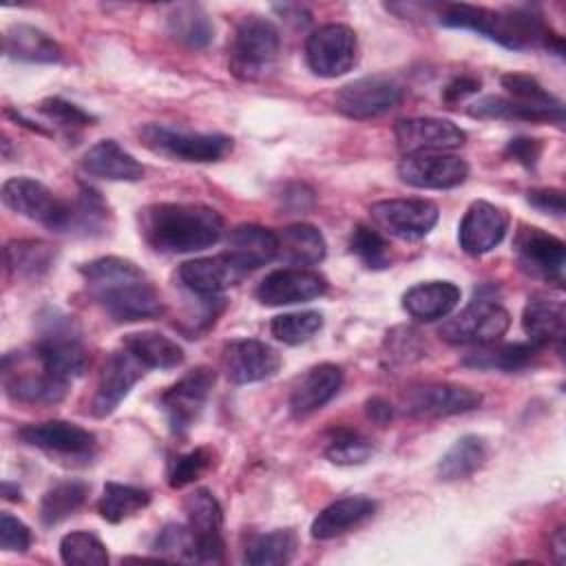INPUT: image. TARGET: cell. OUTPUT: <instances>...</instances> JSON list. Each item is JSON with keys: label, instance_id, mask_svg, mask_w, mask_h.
<instances>
[{"label": "cell", "instance_id": "51", "mask_svg": "<svg viewBox=\"0 0 566 566\" xmlns=\"http://www.w3.org/2000/svg\"><path fill=\"white\" fill-rule=\"evenodd\" d=\"M190 548H192V531L190 526H184V524H166L153 542V551H157L168 559L188 562Z\"/></svg>", "mask_w": 566, "mask_h": 566}, {"label": "cell", "instance_id": "56", "mask_svg": "<svg viewBox=\"0 0 566 566\" xmlns=\"http://www.w3.org/2000/svg\"><path fill=\"white\" fill-rule=\"evenodd\" d=\"M367 416L374 422H378V424H387L391 420V416H394V409H391V405L387 400L371 398V400H367Z\"/></svg>", "mask_w": 566, "mask_h": 566}, {"label": "cell", "instance_id": "45", "mask_svg": "<svg viewBox=\"0 0 566 566\" xmlns=\"http://www.w3.org/2000/svg\"><path fill=\"white\" fill-rule=\"evenodd\" d=\"M321 327H323V314L314 310L281 314V316H274L270 323L272 336L285 345L307 343L316 332H321Z\"/></svg>", "mask_w": 566, "mask_h": 566}, {"label": "cell", "instance_id": "21", "mask_svg": "<svg viewBox=\"0 0 566 566\" xmlns=\"http://www.w3.org/2000/svg\"><path fill=\"white\" fill-rule=\"evenodd\" d=\"M506 228L509 214L502 208L489 201H473L460 221V248L473 256L486 254L504 239Z\"/></svg>", "mask_w": 566, "mask_h": 566}, {"label": "cell", "instance_id": "15", "mask_svg": "<svg viewBox=\"0 0 566 566\" xmlns=\"http://www.w3.org/2000/svg\"><path fill=\"white\" fill-rule=\"evenodd\" d=\"M20 440L35 447L49 455L66 460H88L95 451V436L66 420H46L38 424H27L18 431Z\"/></svg>", "mask_w": 566, "mask_h": 566}, {"label": "cell", "instance_id": "44", "mask_svg": "<svg viewBox=\"0 0 566 566\" xmlns=\"http://www.w3.org/2000/svg\"><path fill=\"white\" fill-rule=\"evenodd\" d=\"M60 557L69 566H106L108 553L102 539L88 531H73L60 542Z\"/></svg>", "mask_w": 566, "mask_h": 566}, {"label": "cell", "instance_id": "38", "mask_svg": "<svg viewBox=\"0 0 566 566\" xmlns=\"http://www.w3.org/2000/svg\"><path fill=\"white\" fill-rule=\"evenodd\" d=\"M111 223V210L97 190L82 186L75 201H71V226L69 234L99 237Z\"/></svg>", "mask_w": 566, "mask_h": 566}, {"label": "cell", "instance_id": "48", "mask_svg": "<svg viewBox=\"0 0 566 566\" xmlns=\"http://www.w3.org/2000/svg\"><path fill=\"white\" fill-rule=\"evenodd\" d=\"M214 462V453L208 447H197L179 458L172 460L170 471H168V484L172 489H184L199 480Z\"/></svg>", "mask_w": 566, "mask_h": 566}, {"label": "cell", "instance_id": "36", "mask_svg": "<svg viewBox=\"0 0 566 566\" xmlns=\"http://www.w3.org/2000/svg\"><path fill=\"white\" fill-rule=\"evenodd\" d=\"M66 380H60L44 369L40 374H22L4 378V391L9 398L31 405H55L66 396Z\"/></svg>", "mask_w": 566, "mask_h": 566}, {"label": "cell", "instance_id": "4", "mask_svg": "<svg viewBox=\"0 0 566 566\" xmlns=\"http://www.w3.org/2000/svg\"><path fill=\"white\" fill-rule=\"evenodd\" d=\"M40 318L35 358L42 369L66 382L82 376L88 367V354L73 318L57 310H46Z\"/></svg>", "mask_w": 566, "mask_h": 566}, {"label": "cell", "instance_id": "49", "mask_svg": "<svg viewBox=\"0 0 566 566\" xmlns=\"http://www.w3.org/2000/svg\"><path fill=\"white\" fill-rule=\"evenodd\" d=\"M38 111L57 128L64 130H75V128H84L91 126L95 122V117L91 113H86L84 108H80L73 102H66L62 97H46L40 102Z\"/></svg>", "mask_w": 566, "mask_h": 566}, {"label": "cell", "instance_id": "57", "mask_svg": "<svg viewBox=\"0 0 566 566\" xmlns=\"http://www.w3.org/2000/svg\"><path fill=\"white\" fill-rule=\"evenodd\" d=\"M553 553H555V559L562 564L564 562V555H566V542H564V528H557L555 535H553Z\"/></svg>", "mask_w": 566, "mask_h": 566}, {"label": "cell", "instance_id": "34", "mask_svg": "<svg viewBox=\"0 0 566 566\" xmlns=\"http://www.w3.org/2000/svg\"><path fill=\"white\" fill-rule=\"evenodd\" d=\"M55 261V248L40 239L11 241L4 248V263L13 276L38 279L51 270Z\"/></svg>", "mask_w": 566, "mask_h": 566}, {"label": "cell", "instance_id": "42", "mask_svg": "<svg viewBox=\"0 0 566 566\" xmlns=\"http://www.w3.org/2000/svg\"><path fill=\"white\" fill-rule=\"evenodd\" d=\"M188 526L192 535H219L223 524V511L217 497L208 489H195L184 500Z\"/></svg>", "mask_w": 566, "mask_h": 566}, {"label": "cell", "instance_id": "54", "mask_svg": "<svg viewBox=\"0 0 566 566\" xmlns=\"http://www.w3.org/2000/svg\"><path fill=\"white\" fill-rule=\"evenodd\" d=\"M528 203L544 212V214H553V217H562L564 214V192L557 188H537L528 192Z\"/></svg>", "mask_w": 566, "mask_h": 566}, {"label": "cell", "instance_id": "26", "mask_svg": "<svg viewBox=\"0 0 566 566\" xmlns=\"http://www.w3.org/2000/svg\"><path fill=\"white\" fill-rule=\"evenodd\" d=\"M82 170L108 181H139L144 177V166L115 139H102L91 146L82 157Z\"/></svg>", "mask_w": 566, "mask_h": 566}, {"label": "cell", "instance_id": "30", "mask_svg": "<svg viewBox=\"0 0 566 566\" xmlns=\"http://www.w3.org/2000/svg\"><path fill=\"white\" fill-rule=\"evenodd\" d=\"M276 259L296 268L316 265L325 259L327 252L321 230L310 223H294L283 228L281 232H276Z\"/></svg>", "mask_w": 566, "mask_h": 566}, {"label": "cell", "instance_id": "9", "mask_svg": "<svg viewBox=\"0 0 566 566\" xmlns=\"http://www.w3.org/2000/svg\"><path fill=\"white\" fill-rule=\"evenodd\" d=\"M513 254L520 270L528 276L557 285L564 281L566 248L555 234L535 226H522L513 241Z\"/></svg>", "mask_w": 566, "mask_h": 566}, {"label": "cell", "instance_id": "35", "mask_svg": "<svg viewBox=\"0 0 566 566\" xmlns=\"http://www.w3.org/2000/svg\"><path fill=\"white\" fill-rule=\"evenodd\" d=\"M168 33L188 49H203L214 38V24L199 4H177L166 18Z\"/></svg>", "mask_w": 566, "mask_h": 566}, {"label": "cell", "instance_id": "46", "mask_svg": "<svg viewBox=\"0 0 566 566\" xmlns=\"http://www.w3.org/2000/svg\"><path fill=\"white\" fill-rule=\"evenodd\" d=\"M349 250L369 268V270H385L391 265V254H389V243L387 239L369 228L358 223L349 237Z\"/></svg>", "mask_w": 566, "mask_h": 566}, {"label": "cell", "instance_id": "14", "mask_svg": "<svg viewBox=\"0 0 566 566\" xmlns=\"http://www.w3.org/2000/svg\"><path fill=\"white\" fill-rule=\"evenodd\" d=\"M369 212L382 232L402 241H416L429 234L440 214L438 206L429 199H385L376 201Z\"/></svg>", "mask_w": 566, "mask_h": 566}, {"label": "cell", "instance_id": "25", "mask_svg": "<svg viewBox=\"0 0 566 566\" xmlns=\"http://www.w3.org/2000/svg\"><path fill=\"white\" fill-rule=\"evenodd\" d=\"M276 250H279L276 232L263 226H252V223L237 226L234 230H230L226 241V254L248 274L270 263L272 259H276Z\"/></svg>", "mask_w": 566, "mask_h": 566}, {"label": "cell", "instance_id": "5", "mask_svg": "<svg viewBox=\"0 0 566 566\" xmlns=\"http://www.w3.org/2000/svg\"><path fill=\"white\" fill-rule=\"evenodd\" d=\"M493 292V285H482L475 290L471 303L440 325V338L453 345H486L500 340L511 325V314L502 307Z\"/></svg>", "mask_w": 566, "mask_h": 566}, {"label": "cell", "instance_id": "19", "mask_svg": "<svg viewBox=\"0 0 566 566\" xmlns=\"http://www.w3.org/2000/svg\"><path fill=\"white\" fill-rule=\"evenodd\" d=\"M327 292L323 274L305 268H283L270 272L256 287V298L263 305H294L318 298Z\"/></svg>", "mask_w": 566, "mask_h": 566}, {"label": "cell", "instance_id": "2", "mask_svg": "<svg viewBox=\"0 0 566 566\" xmlns=\"http://www.w3.org/2000/svg\"><path fill=\"white\" fill-rule=\"evenodd\" d=\"M139 219L146 243L164 254L199 252L223 234L221 214L201 203H153Z\"/></svg>", "mask_w": 566, "mask_h": 566}, {"label": "cell", "instance_id": "12", "mask_svg": "<svg viewBox=\"0 0 566 566\" xmlns=\"http://www.w3.org/2000/svg\"><path fill=\"white\" fill-rule=\"evenodd\" d=\"M358 40L347 24L318 27L305 42L310 69L321 77H338L356 64Z\"/></svg>", "mask_w": 566, "mask_h": 566}, {"label": "cell", "instance_id": "40", "mask_svg": "<svg viewBox=\"0 0 566 566\" xmlns=\"http://www.w3.org/2000/svg\"><path fill=\"white\" fill-rule=\"evenodd\" d=\"M296 553V533L279 528L272 533L256 535L245 546V562L252 566H281L287 564Z\"/></svg>", "mask_w": 566, "mask_h": 566}, {"label": "cell", "instance_id": "47", "mask_svg": "<svg viewBox=\"0 0 566 566\" xmlns=\"http://www.w3.org/2000/svg\"><path fill=\"white\" fill-rule=\"evenodd\" d=\"M469 115L478 119H522V122H548L537 111L500 95H486L469 106Z\"/></svg>", "mask_w": 566, "mask_h": 566}, {"label": "cell", "instance_id": "22", "mask_svg": "<svg viewBox=\"0 0 566 566\" xmlns=\"http://www.w3.org/2000/svg\"><path fill=\"white\" fill-rule=\"evenodd\" d=\"M248 276L243 268H239L226 252L217 256H203L181 263L179 281L199 296H214Z\"/></svg>", "mask_w": 566, "mask_h": 566}, {"label": "cell", "instance_id": "7", "mask_svg": "<svg viewBox=\"0 0 566 566\" xmlns=\"http://www.w3.org/2000/svg\"><path fill=\"white\" fill-rule=\"evenodd\" d=\"M144 146L157 155L179 161H219L232 150V137L221 133L175 130L161 124H148L139 130Z\"/></svg>", "mask_w": 566, "mask_h": 566}, {"label": "cell", "instance_id": "58", "mask_svg": "<svg viewBox=\"0 0 566 566\" xmlns=\"http://www.w3.org/2000/svg\"><path fill=\"white\" fill-rule=\"evenodd\" d=\"M2 495H4V500H11V502H20L22 500L18 484H11V482L2 484Z\"/></svg>", "mask_w": 566, "mask_h": 566}, {"label": "cell", "instance_id": "8", "mask_svg": "<svg viewBox=\"0 0 566 566\" xmlns=\"http://www.w3.org/2000/svg\"><path fill=\"white\" fill-rule=\"evenodd\" d=\"M2 203L55 232H69L71 201L57 197L42 181L31 177H11L2 184Z\"/></svg>", "mask_w": 566, "mask_h": 566}, {"label": "cell", "instance_id": "11", "mask_svg": "<svg viewBox=\"0 0 566 566\" xmlns=\"http://www.w3.org/2000/svg\"><path fill=\"white\" fill-rule=\"evenodd\" d=\"M214 385L210 367H195L161 394V409L172 433H186L201 416Z\"/></svg>", "mask_w": 566, "mask_h": 566}, {"label": "cell", "instance_id": "50", "mask_svg": "<svg viewBox=\"0 0 566 566\" xmlns=\"http://www.w3.org/2000/svg\"><path fill=\"white\" fill-rule=\"evenodd\" d=\"M385 352L391 363H411L424 356V340L422 334L413 327H394L387 332Z\"/></svg>", "mask_w": 566, "mask_h": 566}, {"label": "cell", "instance_id": "28", "mask_svg": "<svg viewBox=\"0 0 566 566\" xmlns=\"http://www.w3.org/2000/svg\"><path fill=\"white\" fill-rule=\"evenodd\" d=\"M376 513V502L365 495H349L327 504L312 522V537L332 539L363 524Z\"/></svg>", "mask_w": 566, "mask_h": 566}, {"label": "cell", "instance_id": "31", "mask_svg": "<svg viewBox=\"0 0 566 566\" xmlns=\"http://www.w3.org/2000/svg\"><path fill=\"white\" fill-rule=\"evenodd\" d=\"M2 49L9 57L53 64L62 60L60 44L31 24H11L2 35Z\"/></svg>", "mask_w": 566, "mask_h": 566}, {"label": "cell", "instance_id": "32", "mask_svg": "<svg viewBox=\"0 0 566 566\" xmlns=\"http://www.w3.org/2000/svg\"><path fill=\"white\" fill-rule=\"evenodd\" d=\"M502 88L509 93V99L520 102L533 111H537L539 115H544L548 122H557L562 124L564 119V106L562 102L548 93L533 75L526 73H504L500 77Z\"/></svg>", "mask_w": 566, "mask_h": 566}, {"label": "cell", "instance_id": "37", "mask_svg": "<svg viewBox=\"0 0 566 566\" xmlns=\"http://www.w3.org/2000/svg\"><path fill=\"white\" fill-rule=\"evenodd\" d=\"M486 462V444L480 436H462L453 447L440 458L438 475L440 480H464L473 475Z\"/></svg>", "mask_w": 566, "mask_h": 566}, {"label": "cell", "instance_id": "39", "mask_svg": "<svg viewBox=\"0 0 566 566\" xmlns=\"http://www.w3.org/2000/svg\"><path fill=\"white\" fill-rule=\"evenodd\" d=\"M88 497V484L80 480H64L51 486L40 500V520L44 526H55L73 515Z\"/></svg>", "mask_w": 566, "mask_h": 566}, {"label": "cell", "instance_id": "23", "mask_svg": "<svg viewBox=\"0 0 566 566\" xmlns=\"http://www.w3.org/2000/svg\"><path fill=\"white\" fill-rule=\"evenodd\" d=\"M343 385V369L334 363H321L310 367L290 394V411L296 418H305L325 407Z\"/></svg>", "mask_w": 566, "mask_h": 566}, {"label": "cell", "instance_id": "17", "mask_svg": "<svg viewBox=\"0 0 566 566\" xmlns=\"http://www.w3.org/2000/svg\"><path fill=\"white\" fill-rule=\"evenodd\" d=\"M467 175V161L451 153H413L405 155L398 164L400 181L413 188L449 190L460 186Z\"/></svg>", "mask_w": 566, "mask_h": 566}, {"label": "cell", "instance_id": "52", "mask_svg": "<svg viewBox=\"0 0 566 566\" xmlns=\"http://www.w3.org/2000/svg\"><path fill=\"white\" fill-rule=\"evenodd\" d=\"M0 546L11 553H24L31 546V528L11 513L0 515Z\"/></svg>", "mask_w": 566, "mask_h": 566}, {"label": "cell", "instance_id": "6", "mask_svg": "<svg viewBox=\"0 0 566 566\" xmlns=\"http://www.w3.org/2000/svg\"><path fill=\"white\" fill-rule=\"evenodd\" d=\"M281 35L276 27L261 15H245L230 44V71L239 80H261L276 62Z\"/></svg>", "mask_w": 566, "mask_h": 566}, {"label": "cell", "instance_id": "33", "mask_svg": "<svg viewBox=\"0 0 566 566\" xmlns=\"http://www.w3.org/2000/svg\"><path fill=\"white\" fill-rule=\"evenodd\" d=\"M122 345L135 354L146 369H172L184 363V349L159 332H130Z\"/></svg>", "mask_w": 566, "mask_h": 566}, {"label": "cell", "instance_id": "55", "mask_svg": "<svg viewBox=\"0 0 566 566\" xmlns=\"http://www.w3.org/2000/svg\"><path fill=\"white\" fill-rule=\"evenodd\" d=\"M478 91H480V80L462 75V77H455L453 82L447 84V88L442 93V99L447 104H458V102H462L464 97H469V95H473Z\"/></svg>", "mask_w": 566, "mask_h": 566}, {"label": "cell", "instance_id": "24", "mask_svg": "<svg viewBox=\"0 0 566 566\" xmlns=\"http://www.w3.org/2000/svg\"><path fill=\"white\" fill-rule=\"evenodd\" d=\"M566 325V310L564 296L559 292H537L528 298L522 327L528 334L531 343L544 347L551 343H562Z\"/></svg>", "mask_w": 566, "mask_h": 566}, {"label": "cell", "instance_id": "10", "mask_svg": "<svg viewBox=\"0 0 566 566\" xmlns=\"http://www.w3.org/2000/svg\"><path fill=\"white\" fill-rule=\"evenodd\" d=\"M402 99V86L389 75H367L338 88L336 111L352 119H371L389 113Z\"/></svg>", "mask_w": 566, "mask_h": 566}, {"label": "cell", "instance_id": "53", "mask_svg": "<svg viewBox=\"0 0 566 566\" xmlns=\"http://www.w3.org/2000/svg\"><path fill=\"white\" fill-rule=\"evenodd\" d=\"M504 155L524 168H535L539 155H542V142L533 137H515L506 144Z\"/></svg>", "mask_w": 566, "mask_h": 566}, {"label": "cell", "instance_id": "41", "mask_svg": "<svg viewBox=\"0 0 566 566\" xmlns=\"http://www.w3.org/2000/svg\"><path fill=\"white\" fill-rule=\"evenodd\" d=\"M148 502H150V495L144 489H137L130 484H119V482H106L104 493L97 502V511L106 522L119 524L126 517L146 509Z\"/></svg>", "mask_w": 566, "mask_h": 566}, {"label": "cell", "instance_id": "29", "mask_svg": "<svg viewBox=\"0 0 566 566\" xmlns=\"http://www.w3.org/2000/svg\"><path fill=\"white\" fill-rule=\"evenodd\" d=\"M460 303V287L451 281H429L413 285L402 296V307L416 321H438L449 316Z\"/></svg>", "mask_w": 566, "mask_h": 566}, {"label": "cell", "instance_id": "16", "mask_svg": "<svg viewBox=\"0 0 566 566\" xmlns=\"http://www.w3.org/2000/svg\"><path fill=\"white\" fill-rule=\"evenodd\" d=\"M144 374H146V367L142 365V360L135 354H130L124 345L122 349L111 352L102 365L97 389L91 402L93 416L97 418L111 416Z\"/></svg>", "mask_w": 566, "mask_h": 566}, {"label": "cell", "instance_id": "43", "mask_svg": "<svg viewBox=\"0 0 566 566\" xmlns=\"http://www.w3.org/2000/svg\"><path fill=\"white\" fill-rule=\"evenodd\" d=\"M371 453H374L371 440L349 427H340V429L332 431V436L327 438V444H325V455L334 464H345V467L363 464L371 458Z\"/></svg>", "mask_w": 566, "mask_h": 566}, {"label": "cell", "instance_id": "3", "mask_svg": "<svg viewBox=\"0 0 566 566\" xmlns=\"http://www.w3.org/2000/svg\"><path fill=\"white\" fill-rule=\"evenodd\" d=\"M440 22L444 27L475 31L513 51L546 46L548 51L555 49L562 53L564 49L562 38L553 33L539 15L522 9L493 11L473 4H449L440 11Z\"/></svg>", "mask_w": 566, "mask_h": 566}, {"label": "cell", "instance_id": "20", "mask_svg": "<svg viewBox=\"0 0 566 566\" xmlns=\"http://www.w3.org/2000/svg\"><path fill=\"white\" fill-rule=\"evenodd\" d=\"M221 367L230 382L248 385V382H259L263 378H270L281 367V356L276 349H272L261 340L241 338V340H230L223 347Z\"/></svg>", "mask_w": 566, "mask_h": 566}, {"label": "cell", "instance_id": "1", "mask_svg": "<svg viewBox=\"0 0 566 566\" xmlns=\"http://www.w3.org/2000/svg\"><path fill=\"white\" fill-rule=\"evenodd\" d=\"M80 272L93 301L119 323L146 321L164 312L157 287L128 259L99 256L82 265Z\"/></svg>", "mask_w": 566, "mask_h": 566}, {"label": "cell", "instance_id": "18", "mask_svg": "<svg viewBox=\"0 0 566 566\" xmlns=\"http://www.w3.org/2000/svg\"><path fill=\"white\" fill-rule=\"evenodd\" d=\"M394 137L405 155L413 153H447L467 142V133L440 117H407L396 122Z\"/></svg>", "mask_w": 566, "mask_h": 566}, {"label": "cell", "instance_id": "27", "mask_svg": "<svg viewBox=\"0 0 566 566\" xmlns=\"http://www.w3.org/2000/svg\"><path fill=\"white\" fill-rule=\"evenodd\" d=\"M539 345L535 343H486L478 345L464 354L462 365L482 371H520L535 363L539 356Z\"/></svg>", "mask_w": 566, "mask_h": 566}, {"label": "cell", "instance_id": "13", "mask_svg": "<svg viewBox=\"0 0 566 566\" xmlns=\"http://www.w3.org/2000/svg\"><path fill=\"white\" fill-rule=\"evenodd\" d=\"M482 405V396L464 385L424 382L413 385L402 396V407L413 418H447L473 411Z\"/></svg>", "mask_w": 566, "mask_h": 566}]
</instances>
